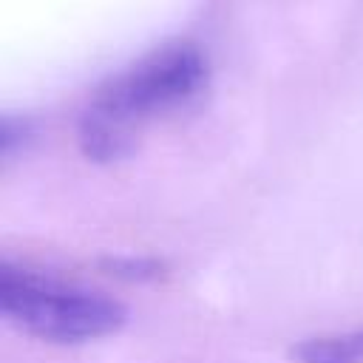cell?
<instances>
[{"mask_svg": "<svg viewBox=\"0 0 363 363\" xmlns=\"http://www.w3.org/2000/svg\"><path fill=\"white\" fill-rule=\"evenodd\" d=\"M298 363H363V329L309 337L292 349Z\"/></svg>", "mask_w": 363, "mask_h": 363, "instance_id": "obj_3", "label": "cell"}, {"mask_svg": "<svg viewBox=\"0 0 363 363\" xmlns=\"http://www.w3.org/2000/svg\"><path fill=\"white\" fill-rule=\"evenodd\" d=\"M0 309L23 332L51 343H82L116 332L128 312L119 301L9 261L0 264Z\"/></svg>", "mask_w": 363, "mask_h": 363, "instance_id": "obj_2", "label": "cell"}, {"mask_svg": "<svg viewBox=\"0 0 363 363\" xmlns=\"http://www.w3.org/2000/svg\"><path fill=\"white\" fill-rule=\"evenodd\" d=\"M207 79L204 54L196 45H164L128 71L108 79L79 116V145L94 162L130 153L139 133L162 113L190 102Z\"/></svg>", "mask_w": 363, "mask_h": 363, "instance_id": "obj_1", "label": "cell"}]
</instances>
